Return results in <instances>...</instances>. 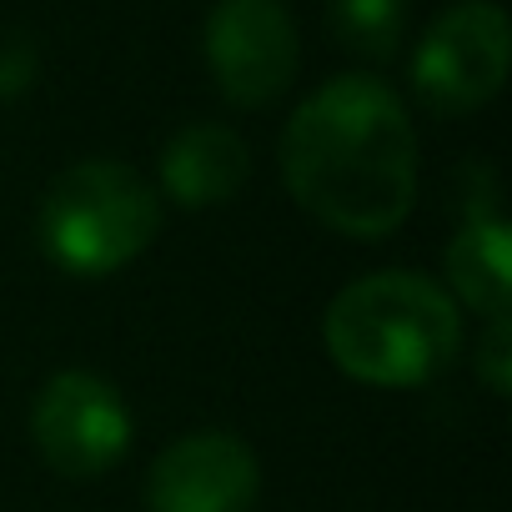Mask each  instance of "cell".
<instances>
[{
  "label": "cell",
  "mask_w": 512,
  "mask_h": 512,
  "mask_svg": "<svg viewBox=\"0 0 512 512\" xmlns=\"http://www.w3.org/2000/svg\"><path fill=\"white\" fill-rule=\"evenodd\" d=\"M292 201L337 236L382 241L417 201V136L377 76H337L312 91L282 131Z\"/></svg>",
  "instance_id": "6da1fadb"
},
{
  "label": "cell",
  "mask_w": 512,
  "mask_h": 512,
  "mask_svg": "<svg viewBox=\"0 0 512 512\" xmlns=\"http://www.w3.org/2000/svg\"><path fill=\"white\" fill-rule=\"evenodd\" d=\"M322 337L352 382L422 387L457 362L462 312L422 272H372L332 297Z\"/></svg>",
  "instance_id": "7a4b0ae2"
},
{
  "label": "cell",
  "mask_w": 512,
  "mask_h": 512,
  "mask_svg": "<svg viewBox=\"0 0 512 512\" xmlns=\"http://www.w3.org/2000/svg\"><path fill=\"white\" fill-rule=\"evenodd\" d=\"M41 246L71 277L131 267L161 231V196L141 171L111 156L66 166L41 196Z\"/></svg>",
  "instance_id": "3957f363"
},
{
  "label": "cell",
  "mask_w": 512,
  "mask_h": 512,
  "mask_svg": "<svg viewBox=\"0 0 512 512\" xmlns=\"http://www.w3.org/2000/svg\"><path fill=\"white\" fill-rule=\"evenodd\" d=\"M507 16L497 0L447 6L412 56V91L432 116H472L507 81Z\"/></svg>",
  "instance_id": "277c9868"
},
{
  "label": "cell",
  "mask_w": 512,
  "mask_h": 512,
  "mask_svg": "<svg viewBox=\"0 0 512 512\" xmlns=\"http://www.w3.org/2000/svg\"><path fill=\"white\" fill-rule=\"evenodd\" d=\"M31 437L51 472L71 482L106 477L131 447V412L96 372H56L31 402Z\"/></svg>",
  "instance_id": "5b68a950"
},
{
  "label": "cell",
  "mask_w": 512,
  "mask_h": 512,
  "mask_svg": "<svg viewBox=\"0 0 512 512\" xmlns=\"http://www.w3.org/2000/svg\"><path fill=\"white\" fill-rule=\"evenodd\" d=\"M297 61H302V41L282 0H221L206 16L211 81L241 111L272 106L297 81Z\"/></svg>",
  "instance_id": "8992f818"
},
{
  "label": "cell",
  "mask_w": 512,
  "mask_h": 512,
  "mask_svg": "<svg viewBox=\"0 0 512 512\" xmlns=\"http://www.w3.org/2000/svg\"><path fill=\"white\" fill-rule=\"evenodd\" d=\"M262 497V467L236 432H186L156 452L146 477L151 512H251Z\"/></svg>",
  "instance_id": "52a82bcc"
},
{
  "label": "cell",
  "mask_w": 512,
  "mask_h": 512,
  "mask_svg": "<svg viewBox=\"0 0 512 512\" xmlns=\"http://www.w3.org/2000/svg\"><path fill=\"white\" fill-rule=\"evenodd\" d=\"M246 176H251V151L221 121L181 126L161 151V191L186 211L226 206L246 186Z\"/></svg>",
  "instance_id": "ba28073f"
},
{
  "label": "cell",
  "mask_w": 512,
  "mask_h": 512,
  "mask_svg": "<svg viewBox=\"0 0 512 512\" xmlns=\"http://www.w3.org/2000/svg\"><path fill=\"white\" fill-rule=\"evenodd\" d=\"M447 287L462 307L477 317H507L512 307V236L502 216L462 221V231L447 246Z\"/></svg>",
  "instance_id": "9c48e42d"
},
{
  "label": "cell",
  "mask_w": 512,
  "mask_h": 512,
  "mask_svg": "<svg viewBox=\"0 0 512 512\" xmlns=\"http://www.w3.org/2000/svg\"><path fill=\"white\" fill-rule=\"evenodd\" d=\"M332 36L362 61H392L407 31V0H327Z\"/></svg>",
  "instance_id": "30bf717a"
},
{
  "label": "cell",
  "mask_w": 512,
  "mask_h": 512,
  "mask_svg": "<svg viewBox=\"0 0 512 512\" xmlns=\"http://www.w3.org/2000/svg\"><path fill=\"white\" fill-rule=\"evenodd\" d=\"M472 367L482 377V387L492 397H507L512 392V317H492L477 337V352H472Z\"/></svg>",
  "instance_id": "8fae6325"
},
{
  "label": "cell",
  "mask_w": 512,
  "mask_h": 512,
  "mask_svg": "<svg viewBox=\"0 0 512 512\" xmlns=\"http://www.w3.org/2000/svg\"><path fill=\"white\" fill-rule=\"evenodd\" d=\"M36 81V46L21 31H0V101L21 96Z\"/></svg>",
  "instance_id": "7c38bea8"
}]
</instances>
